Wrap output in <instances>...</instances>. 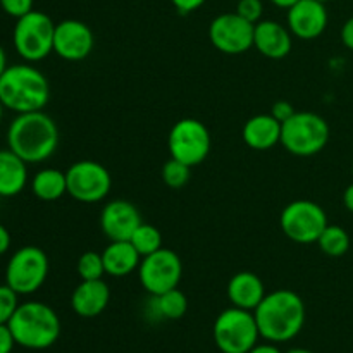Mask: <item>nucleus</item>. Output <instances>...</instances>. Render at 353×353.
Returning <instances> with one entry per match:
<instances>
[{
	"instance_id": "f257e3e1",
	"label": "nucleus",
	"mask_w": 353,
	"mask_h": 353,
	"mask_svg": "<svg viewBox=\"0 0 353 353\" xmlns=\"http://www.w3.org/2000/svg\"><path fill=\"white\" fill-rule=\"evenodd\" d=\"M261 338L271 343H285L299 336L305 324V303L292 290H276L264 296L254 310Z\"/></svg>"
},
{
	"instance_id": "f03ea898",
	"label": "nucleus",
	"mask_w": 353,
	"mask_h": 353,
	"mask_svg": "<svg viewBox=\"0 0 353 353\" xmlns=\"http://www.w3.org/2000/svg\"><path fill=\"white\" fill-rule=\"evenodd\" d=\"M7 145L26 164H38L57 150L59 128L43 110L17 114L7 130Z\"/></svg>"
},
{
	"instance_id": "7ed1b4c3",
	"label": "nucleus",
	"mask_w": 353,
	"mask_h": 353,
	"mask_svg": "<svg viewBox=\"0 0 353 353\" xmlns=\"http://www.w3.org/2000/svg\"><path fill=\"white\" fill-rule=\"evenodd\" d=\"M50 100L47 76L28 64H12L0 76V102L16 114L43 110Z\"/></svg>"
},
{
	"instance_id": "20e7f679",
	"label": "nucleus",
	"mask_w": 353,
	"mask_h": 353,
	"mask_svg": "<svg viewBox=\"0 0 353 353\" xmlns=\"http://www.w3.org/2000/svg\"><path fill=\"white\" fill-rule=\"evenodd\" d=\"M12 336L19 347L45 350L61 336V319L50 305L41 302L19 303L9 321Z\"/></svg>"
},
{
	"instance_id": "39448f33",
	"label": "nucleus",
	"mask_w": 353,
	"mask_h": 353,
	"mask_svg": "<svg viewBox=\"0 0 353 353\" xmlns=\"http://www.w3.org/2000/svg\"><path fill=\"white\" fill-rule=\"evenodd\" d=\"M330 124L316 112H295L281 124V145L296 157L321 154L330 143Z\"/></svg>"
},
{
	"instance_id": "423d86ee",
	"label": "nucleus",
	"mask_w": 353,
	"mask_h": 353,
	"mask_svg": "<svg viewBox=\"0 0 353 353\" xmlns=\"http://www.w3.org/2000/svg\"><path fill=\"white\" fill-rule=\"evenodd\" d=\"M55 23L48 14L31 10L16 19L12 30V43L19 57L33 64L47 59L54 52Z\"/></svg>"
},
{
	"instance_id": "0eeeda50",
	"label": "nucleus",
	"mask_w": 353,
	"mask_h": 353,
	"mask_svg": "<svg viewBox=\"0 0 353 353\" xmlns=\"http://www.w3.org/2000/svg\"><path fill=\"white\" fill-rule=\"evenodd\" d=\"M212 336L223 353H248L259 343L261 331L252 310L230 307L217 316Z\"/></svg>"
},
{
	"instance_id": "6e6552de",
	"label": "nucleus",
	"mask_w": 353,
	"mask_h": 353,
	"mask_svg": "<svg viewBox=\"0 0 353 353\" xmlns=\"http://www.w3.org/2000/svg\"><path fill=\"white\" fill-rule=\"evenodd\" d=\"M48 262L47 254L40 247L26 245L14 252L6 268V285H9L17 295L37 293L47 281Z\"/></svg>"
},
{
	"instance_id": "1a4fd4ad",
	"label": "nucleus",
	"mask_w": 353,
	"mask_h": 353,
	"mask_svg": "<svg viewBox=\"0 0 353 353\" xmlns=\"http://www.w3.org/2000/svg\"><path fill=\"white\" fill-rule=\"evenodd\" d=\"M327 224L324 209L312 200H295L288 203L279 216L283 234L299 245L317 243Z\"/></svg>"
},
{
	"instance_id": "9d476101",
	"label": "nucleus",
	"mask_w": 353,
	"mask_h": 353,
	"mask_svg": "<svg viewBox=\"0 0 353 353\" xmlns=\"http://www.w3.org/2000/svg\"><path fill=\"white\" fill-rule=\"evenodd\" d=\"M168 147L172 159L185 162L190 168H195L209 157L212 138L202 121L185 117L179 119L169 131Z\"/></svg>"
},
{
	"instance_id": "9b49d317",
	"label": "nucleus",
	"mask_w": 353,
	"mask_h": 353,
	"mask_svg": "<svg viewBox=\"0 0 353 353\" xmlns=\"http://www.w3.org/2000/svg\"><path fill=\"white\" fill-rule=\"evenodd\" d=\"M138 278L148 295H162L179 286L183 278V262L174 250L162 247L161 250L141 257Z\"/></svg>"
},
{
	"instance_id": "f8f14e48",
	"label": "nucleus",
	"mask_w": 353,
	"mask_h": 353,
	"mask_svg": "<svg viewBox=\"0 0 353 353\" xmlns=\"http://www.w3.org/2000/svg\"><path fill=\"white\" fill-rule=\"evenodd\" d=\"M68 195L81 203H99L112 188L109 169L95 161H78L65 171Z\"/></svg>"
},
{
	"instance_id": "ddd939ff",
	"label": "nucleus",
	"mask_w": 353,
	"mask_h": 353,
	"mask_svg": "<svg viewBox=\"0 0 353 353\" xmlns=\"http://www.w3.org/2000/svg\"><path fill=\"white\" fill-rule=\"evenodd\" d=\"M254 28L236 12L219 14L209 26L210 43L226 55L245 54L254 47Z\"/></svg>"
},
{
	"instance_id": "4468645a",
	"label": "nucleus",
	"mask_w": 353,
	"mask_h": 353,
	"mask_svg": "<svg viewBox=\"0 0 353 353\" xmlns=\"http://www.w3.org/2000/svg\"><path fill=\"white\" fill-rule=\"evenodd\" d=\"M95 47L92 28L79 19H64L55 24L54 52L69 62L85 61Z\"/></svg>"
},
{
	"instance_id": "2eb2a0df",
	"label": "nucleus",
	"mask_w": 353,
	"mask_h": 353,
	"mask_svg": "<svg viewBox=\"0 0 353 353\" xmlns=\"http://www.w3.org/2000/svg\"><path fill=\"white\" fill-rule=\"evenodd\" d=\"M330 14L321 0H300L286 14L288 30L300 40H316L326 31Z\"/></svg>"
},
{
	"instance_id": "dca6fc26",
	"label": "nucleus",
	"mask_w": 353,
	"mask_h": 353,
	"mask_svg": "<svg viewBox=\"0 0 353 353\" xmlns=\"http://www.w3.org/2000/svg\"><path fill=\"white\" fill-rule=\"evenodd\" d=\"M141 223L140 210L128 200H112L100 212V230L110 241L130 240Z\"/></svg>"
},
{
	"instance_id": "f3484780",
	"label": "nucleus",
	"mask_w": 353,
	"mask_h": 353,
	"mask_svg": "<svg viewBox=\"0 0 353 353\" xmlns=\"http://www.w3.org/2000/svg\"><path fill=\"white\" fill-rule=\"evenodd\" d=\"M254 47L264 57L279 61L292 52L293 34L288 26L271 19H261L254 28Z\"/></svg>"
},
{
	"instance_id": "a211bd4d",
	"label": "nucleus",
	"mask_w": 353,
	"mask_h": 353,
	"mask_svg": "<svg viewBox=\"0 0 353 353\" xmlns=\"http://www.w3.org/2000/svg\"><path fill=\"white\" fill-rule=\"evenodd\" d=\"M110 302V290L103 279L81 281L71 295V307L79 317L92 319L100 316Z\"/></svg>"
},
{
	"instance_id": "6ab92c4d",
	"label": "nucleus",
	"mask_w": 353,
	"mask_h": 353,
	"mask_svg": "<svg viewBox=\"0 0 353 353\" xmlns=\"http://www.w3.org/2000/svg\"><path fill=\"white\" fill-rule=\"evenodd\" d=\"M226 293L231 305L238 307V309L252 310V312L257 309L259 303L268 295L264 281L255 272L250 271L236 272L228 283Z\"/></svg>"
},
{
	"instance_id": "aec40b11",
	"label": "nucleus",
	"mask_w": 353,
	"mask_h": 353,
	"mask_svg": "<svg viewBox=\"0 0 353 353\" xmlns=\"http://www.w3.org/2000/svg\"><path fill=\"white\" fill-rule=\"evenodd\" d=\"M241 137L252 150H271L281 143V123L271 114H257L245 123Z\"/></svg>"
},
{
	"instance_id": "412c9836",
	"label": "nucleus",
	"mask_w": 353,
	"mask_h": 353,
	"mask_svg": "<svg viewBox=\"0 0 353 353\" xmlns=\"http://www.w3.org/2000/svg\"><path fill=\"white\" fill-rule=\"evenodd\" d=\"M102 257L105 264V274L112 278H126L133 274L134 271H138L141 262V255L130 240L110 241L109 247L102 252Z\"/></svg>"
},
{
	"instance_id": "4be33fe9",
	"label": "nucleus",
	"mask_w": 353,
	"mask_h": 353,
	"mask_svg": "<svg viewBox=\"0 0 353 353\" xmlns=\"http://www.w3.org/2000/svg\"><path fill=\"white\" fill-rule=\"evenodd\" d=\"M28 164L10 148L0 150V196L10 199L26 188Z\"/></svg>"
},
{
	"instance_id": "5701e85b",
	"label": "nucleus",
	"mask_w": 353,
	"mask_h": 353,
	"mask_svg": "<svg viewBox=\"0 0 353 353\" xmlns=\"http://www.w3.org/2000/svg\"><path fill=\"white\" fill-rule=\"evenodd\" d=\"M31 192L38 200L55 202L68 193V179L65 172L54 168L40 169L31 179Z\"/></svg>"
},
{
	"instance_id": "b1692460",
	"label": "nucleus",
	"mask_w": 353,
	"mask_h": 353,
	"mask_svg": "<svg viewBox=\"0 0 353 353\" xmlns=\"http://www.w3.org/2000/svg\"><path fill=\"white\" fill-rule=\"evenodd\" d=\"M152 299H154L155 314L162 319H181L188 310V299L179 288H172L162 295L152 296Z\"/></svg>"
},
{
	"instance_id": "393cba45",
	"label": "nucleus",
	"mask_w": 353,
	"mask_h": 353,
	"mask_svg": "<svg viewBox=\"0 0 353 353\" xmlns=\"http://www.w3.org/2000/svg\"><path fill=\"white\" fill-rule=\"evenodd\" d=\"M321 252L327 257H343L350 250V234L338 224H327L317 240Z\"/></svg>"
},
{
	"instance_id": "a878e982",
	"label": "nucleus",
	"mask_w": 353,
	"mask_h": 353,
	"mask_svg": "<svg viewBox=\"0 0 353 353\" xmlns=\"http://www.w3.org/2000/svg\"><path fill=\"white\" fill-rule=\"evenodd\" d=\"M130 241L141 257H147V255L162 248V233L152 224L141 223L133 233V236L130 238Z\"/></svg>"
},
{
	"instance_id": "bb28decb",
	"label": "nucleus",
	"mask_w": 353,
	"mask_h": 353,
	"mask_svg": "<svg viewBox=\"0 0 353 353\" xmlns=\"http://www.w3.org/2000/svg\"><path fill=\"white\" fill-rule=\"evenodd\" d=\"M161 176L165 186H169L171 190H179L188 185L190 178H192V168L186 165L185 162H179L171 157L162 165Z\"/></svg>"
},
{
	"instance_id": "cd10ccee",
	"label": "nucleus",
	"mask_w": 353,
	"mask_h": 353,
	"mask_svg": "<svg viewBox=\"0 0 353 353\" xmlns=\"http://www.w3.org/2000/svg\"><path fill=\"white\" fill-rule=\"evenodd\" d=\"M76 272L81 278V281L102 279L103 274H105V264H103L102 254H99V252H85V254L79 255Z\"/></svg>"
},
{
	"instance_id": "c85d7f7f",
	"label": "nucleus",
	"mask_w": 353,
	"mask_h": 353,
	"mask_svg": "<svg viewBox=\"0 0 353 353\" xmlns=\"http://www.w3.org/2000/svg\"><path fill=\"white\" fill-rule=\"evenodd\" d=\"M19 307V295L9 285H0V324H9Z\"/></svg>"
},
{
	"instance_id": "c756f323",
	"label": "nucleus",
	"mask_w": 353,
	"mask_h": 353,
	"mask_svg": "<svg viewBox=\"0 0 353 353\" xmlns=\"http://www.w3.org/2000/svg\"><path fill=\"white\" fill-rule=\"evenodd\" d=\"M236 14L250 21L252 24H257L264 14V3L262 0H240L236 6Z\"/></svg>"
},
{
	"instance_id": "7c9ffc66",
	"label": "nucleus",
	"mask_w": 353,
	"mask_h": 353,
	"mask_svg": "<svg viewBox=\"0 0 353 353\" xmlns=\"http://www.w3.org/2000/svg\"><path fill=\"white\" fill-rule=\"evenodd\" d=\"M33 3L34 0H0V7H2L3 12L10 17H16V19L31 12Z\"/></svg>"
},
{
	"instance_id": "2f4dec72",
	"label": "nucleus",
	"mask_w": 353,
	"mask_h": 353,
	"mask_svg": "<svg viewBox=\"0 0 353 353\" xmlns=\"http://www.w3.org/2000/svg\"><path fill=\"white\" fill-rule=\"evenodd\" d=\"M296 110L293 109V105L290 102H286V100H278V102H274L272 103V107H271V116L274 117V119H278L279 123H285V121H288L290 117L293 116V114H295Z\"/></svg>"
},
{
	"instance_id": "473e14b6",
	"label": "nucleus",
	"mask_w": 353,
	"mask_h": 353,
	"mask_svg": "<svg viewBox=\"0 0 353 353\" xmlns=\"http://www.w3.org/2000/svg\"><path fill=\"white\" fill-rule=\"evenodd\" d=\"M16 345L9 324H0V353H10Z\"/></svg>"
},
{
	"instance_id": "72a5a7b5",
	"label": "nucleus",
	"mask_w": 353,
	"mask_h": 353,
	"mask_svg": "<svg viewBox=\"0 0 353 353\" xmlns=\"http://www.w3.org/2000/svg\"><path fill=\"white\" fill-rule=\"evenodd\" d=\"M205 2L207 0H171V3L174 6V9L178 10L179 14L195 12V10H199Z\"/></svg>"
},
{
	"instance_id": "f704fd0d",
	"label": "nucleus",
	"mask_w": 353,
	"mask_h": 353,
	"mask_svg": "<svg viewBox=\"0 0 353 353\" xmlns=\"http://www.w3.org/2000/svg\"><path fill=\"white\" fill-rule=\"evenodd\" d=\"M340 37H341V43H343L348 50L353 52V17L345 21Z\"/></svg>"
},
{
	"instance_id": "c9c22d12",
	"label": "nucleus",
	"mask_w": 353,
	"mask_h": 353,
	"mask_svg": "<svg viewBox=\"0 0 353 353\" xmlns=\"http://www.w3.org/2000/svg\"><path fill=\"white\" fill-rule=\"evenodd\" d=\"M10 243H12V238H10L9 230H7L3 224H0V255H3L6 252H9Z\"/></svg>"
},
{
	"instance_id": "e433bc0d",
	"label": "nucleus",
	"mask_w": 353,
	"mask_h": 353,
	"mask_svg": "<svg viewBox=\"0 0 353 353\" xmlns=\"http://www.w3.org/2000/svg\"><path fill=\"white\" fill-rule=\"evenodd\" d=\"M248 353H281L274 343H257Z\"/></svg>"
},
{
	"instance_id": "4c0bfd02",
	"label": "nucleus",
	"mask_w": 353,
	"mask_h": 353,
	"mask_svg": "<svg viewBox=\"0 0 353 353\" xmlns=\"http://www.w3.org/2000/svg\"><path fill=\"white\" fill-rule=\"evenodd\" d=\"M343 205L348 212L353 214V183L347 186V190L343 192Z\"/></svg>"
},
{
	"instance_id": "58836bf2",
	"label": "nucleus",
	"mask_w": 353,
	"mask_h": 353,
	"mask_svg": "<svg viewBox=\"0 0 353 353\" xmlns=\"http://www.w3.org/2000/svg\"><path fill=\"white\" fill-rule=\"evenodd\" d=\"M269 2H271L272 6L279 7V9H286V10H288L290 7H293L296 2H300V0H269Z\"/></svg>"
},
{
	"instance_id": "ea45409f",
	"label": "nucleus",
	"mask_w": 353,
	"mask_h": 353,
	"mask_svg": "<svg viewBox=\"0 0 353 353\" xmlns=\"http://www.w3.org/2000/svg\"><path fill=\"white\" fill-rule=\"evenodd\" d=\"M7 68H9V64H7V54L6 50H3L2 45H0V76L3 74V71H6Z\"/></svg>"
},
{
	"instance_id": "a19ab883",
	"label": "nucleus",
	"mask_w": 353,
	"mask_h": 353,
	"mask_svg": "<svg viewBox=\"0 0 353 353\" xmlns=\"http://www.w3.org/2000/svg\"><path fill=\"white\" fill-rule=\"evenodd\" d=\"M286 353H314V352L307 350V348H293V350H290V352H286Z\"/></svg>"
},
{
	"instance_id": "79ce46f5",
	"label": "nucleus",
	"mask_w": 353,
	"mask_h": 353,
	"mask_svg": "<svg viewBox=\"0 0 353 353\" xmlns=\"http://www.w3.org/2000/svg\"><path fill=\"white\" fill-rule=\"evenodd\" d=\"M3 110H6V107H3V103L0 102V123H2V119H3Z\"/></svg>"
},
{
	"instance_id": "37998d69",
	"label": "nucleus",
	"mask_w": 353,
	"mask_h": 353,
	"mask_svg": "<svg viewBox=\"0 0 353 353\" xmlns=\"http://www.w3.org/2000/svg\"><path fill=\"white\" fill-rule=\"evenodd\" d=\"M321 2H324V3H327V2H331V0H321Z\"/></svg>"
},
{
	"instance_id": "c03bdc74",
	"label": "nucleus",
	"mask_w": 353,
	"mask_h": 353,
	"mask_svg": "<svg viewBox=\"0 0 353 353\" xmlns=\"http://www.w3.org/2000/svg\"><path fill=\"white\" fill-rule=\"evenodd\" d=\"M352 176H353V161H352Z\"/></svg>"
}]
</instances>
